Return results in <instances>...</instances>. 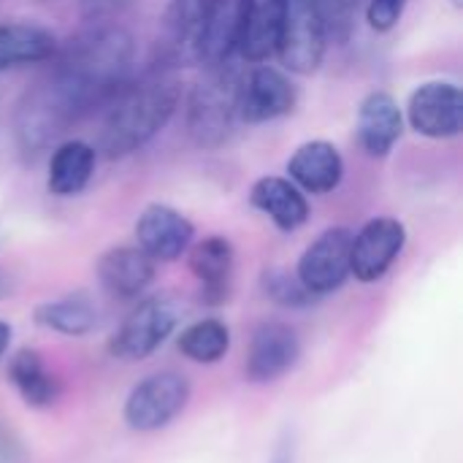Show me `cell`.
<instances>
[{
	"label": "cell",
	"instance_id": "1",
	"mask_svg": "<svg viewBox=\"0 0 463 463\" xmlns=\"http://www.w3.org/2000/svg\"><path fill=\"white\" fill-rule=\"evenodd\" d=\"M133 38L125 27L92 22L62 49L52 65L19 95L14 109V141L22 157H38L65 136L84 114L106 106L128 84Z\"/></svg>",
	"mask_w": 463,
	"mask_h": 463
},
{
	"label": "cell",
	"instance_id": "2",
	"mask_svg": "<svg viewBox=\"0 0 463 463\" xmlns=\"http://www.w3.org/2000/svg\"><path fill=\"white\" fill-rule=\"evenodd\" d=\"M182 100V81L174 65H157L138 81H128L109 103L98 149L109 160H119L149 144L174 117Z\"/></svg>",
	"mask_w": 463,
	"mask_h": 463
},
{
	"label": "cell",
	"instance_id": "3",
	"mask_svg": "<svg viewBox=\"0 0 463 463\" xmlns=\"http://www.w3.org/2000/svg\"><path fill=\"white\" fill-rule=\"evenodd\" d=\"M195 81L187 98V130L190 138L203 149L222 146L239 119V90L241 73L228 60L212 68Z\"/></svg>",
	"mask_w": 463,
	"mask_h": 463
},
{
	"label": "cell",
	"instance_id": "4",
	"mask_svg": "<svg viewBox=\"0 0 463 463\" xmlns=\"http://www.w3.org/2000/svg\"><path fill=\"white\" fill-rule=\"evenodd\" d=\"M328 46L326 22L312 0H288L282 35L277 43V54L282 65L293 73L309 76L320 68Z\"/></svg>",
	"mask_w": 463,
	"mask_h": 463
},
{
	"label": "cell",
	"instance_id": "5",
	"mask_svg": "<svg viewBox=\"0 0 463 463\" xmlns=\"http://www.w3.org/2000/svg\"><path fill=\"white\" fill-rule=\"evenodd\" d=\"M190 402V383L176 372H160L141 380L125 402V423L133 431L165 429Z\"/></svg>",
	"mask_w": 463,
	"mask_h": 463
},
{
	"label": "cell",
	"instance_id": "6",
	"mask_svg": "<svg viewBox=\"0 0 463 463\" xmlns=\"http://www.w3.org/2000/svg\"><path fill=\"white\" fill-rule=\"evenodd\" d=\"M179 309L171 298L155 296L141 301L114 334L109 350L119 361H141L149 358L176 328Z\"/></svg>",
	"mask_w": 463,
	"mask_h": 463
},
{
	"label": "cell",
	"instance_id": "7",
	"mask_svg": "<svg viewBox=\"0 0 463 463\" xmlns=\"http://www.w3.org/2000/svg\"><path fill=\"white\" fill-rule=\"evenodd\" d=\"M350 247L353 231L328 228L323 231L301 255L296 277L312 296H326L339 290L350 277Z\"/></svg>",
	"mask_w": 463,
	"mask_h": 463
},
{
	"label": "cell",
	"instance_id": "8",
	"mask_svg": "<svg viewBox=\"0 0 463 463\" xmlns=\"http://www.w3.org/2000/svg\"><path fill=\"white\" fill-rule=\"evenodd\" d=\"M407 119L412 130L426 138H453L463 128V95L453 81H423L407 100Z\"/></svg>",
	"mask_w": 463,
	"mask_h": 463
},
{
	"label": "cell",
	"instance_id": "9",
	"mask_svg": "<svg viewBox=\"0 0 463 463\" xmlns=\"http://www.w3.org/2000/svg\"><path fill=\"white\" fill-rule=\"evenodd\" d=\"M407 244V228L396 217H374L358 233L350 247V274L358 282H377L388 274L393 260Z\"/></svg>",
	"mask_w": 463,
	"mask_h": 463
},
{
	"label": "cell",
	"instance_id": "10",
	"mask_svg": "<svg viewBox=\"0 0 463 463\" xmlns=\"http://www.w3.org/2000/svg\"><path fill=\"white\" fill-rule=\"evenodd\" d=\"M296 87L282 71L271 65H258L247 76H241L239 119L247 125L279 119L296 109Z\"/></svg>",
	"mask_w": 463,
	"mask_h": 463
},
{
	"label": "cell",
	"instance_id": "11",
	"mask_svg": "<svg viewBox=\"0 0 463 463\" xmlns=\"http://www.w3.org/2000/svg\"><path fill=\"white\" fill-rule=\"evenodd\" d=\"M193 236V222L168 203H149L136 220V241L155 263L182 258L190 250Z\"/></svg>",
	"mask_w": 463,
	"mask_h": 463
},
{
	"label": "cell",
	"instance_id": "12",
	"mask_svg": "<svg viewBox=\"0 0 463 463\" xmlns=\"http://www.w3.org/2000/svg\"><path fill=\"white\" fill-rule=\"evenodd\" d=\"M301 358L298 334L285 323H263L252 334L247 353V377L252 383H274L288 374Z\"/></svg>",
	"mask_w": 463,
	"mask_h": 463
},
{
	"label": "cell",
	"instance_id": "13",
	"mask_svg": "<svg viewBox=\"0 0 463 463\" xmlns=\"http://www.w3.org/2000/svg\"><path fill=\"white\" fill-rule=\"evenodd\" d=\"M244 8H247V0H209L203 24L195 41L193 62L212 68L233 57L239 46V35H241Z\"/></svg>",
	"mask_w": 463,
	"mask_h": 463
},
{
	"label": "cell",
	"instance_id": "14",
	"mask_svg": "<svg viewBox=\"0 0 463 463\" xmlns=\"http://www.w3.org/2000/svg\"><path fill=\"white\" fill-rule=\"evenodd\" d=\"M358 141L369 157H385L393 152L404 133V117L396 98L385 90H374L358 109Z\"/></svg>",
	"mask_w": 463,
	"mask_h": 463
},
{
	"label": "cell",
	"instance_id": "15",
	"mask_svg": "<svg viewBox=\"0 0 463 463\" xmlns=\"http://www.w3.org/2000/svg\"><path fill=\"white\" fill-rule=\"evenodd\" d=\"M288 174L298 190H307L312 195H326L342 184L345 160L331 141L315 138L293 152V157L288 160Z\"/></svg>",
	"mask_w": 463,
	"mask_h": 463
},
{
	"label": "cell",
	"instance_id": "16",
	"mask_svg": "<svg viewBox=\"0 0 463 463\" xmlns=\"http://www.w3.org/2000/svg\"><path fill=\"white\" fill-rule=\"evenodd\" d=\"M187 263L195 279L201 282V298L212 307L225 304L233 282V244L225 236H206L203 241L187 250Z\"/></svg>",
	"mask_w": 463,
	"mask_h": 463
},
{
	"label": "cell",
	"instance_id": "17",
	"mask_svg": "<svg viewBox=\"0 0 463 463\" xmlns=\"http://www.w3.org/2000/svg\"><path fill=\"white\" fill-rule=\"evenodd\" d=\"M288 0H247L236 52L247 62H266L279 43Z\"/></svg>",
	"mask_w": 463,
	"mask_h": 463
},
{
	"label": "cell",
	"instance_id": "18",
	"mask_svg": "<svg viewBox=\"0 0 463 463\" xmlns=\"http://www.w3.org/2000/svg\"><path fill=\"white\" fill-rule=\"evenodd\" d=\"M100 285L117 298H136L155 279V260L141 247H114L98 260Z\"/></svg>",
	"mask_w": 463,
	"mask_h": 463
},
{
	"label": "cell",
	"instance_id": "19",
	"mask_svg": "<svg viewBox=\"0 0 463 463\" xmlns=\"http://www.w3.org/2000/svg\"><path fill=\"white\" fill-rule=\"evenodd\" d=\"M250 203L285 233L298 231L309 220L304 190H298L285 176H260L250 190Z\"/></svg>",
	"mask_w": 463,
	"mask_h": 463
},
{
	"label": "cell",
	"instance_id": "20",
	"mask_svg": "<svg viewBox=\"0 0 463 463\" xmlns=\"http://www.w3.org/2000/svg\"><path fill=\"white\" fill-rule=\"evenodd\" d=\"M60 49L52 30L35 22H8L0 24V73L8 68L38 65L54 57Z\"/></svg>",
	"mask_w": 463,
	"mask_h": 463
},
{
	"label": "cell",
	"instance_id": "21",
	"mask_svg": "<svg viewBox=\"0 0 463 463\" xmlns=\"http://www.w3.org/2000/svg\"><path fill=\"white\" fill-rule=\"evenodd\" d=\"M95 163H98V152L92 144L81 141V138H68L62 141L49 160V193L60 195V198H71L79 195L92 174H95Z\"/></svg>",
	"mask_w": 463,
	"mask_h": 463
},
{
	"label": "cell",
	"instance_id": "22",
	"mask_svg": "<svg viewBox=\"0 0 463 463\" xmlns=\"http://www.w3.org/2000/svg\"><path fill=\"white\" fill-rule=\"evenodd\" d=\"M8 377L24 404L30 407H49L57 399V380L46 372L41 355L35 350H19L8 364Z\"/></svg>",
	"mask_w": 463,
	"mask_h": 463
},
{
	"label": "cell",
	"instance_id": "23",
	"mask_svg": "<svg viewBox=\"0 0 463 463\" xmlns=\"http://www.w3.org/2000/svg\"><path fill=\"white\" fill-rule=\"evenodd\" d=\"M35 323L65 336H84L98 326V309L84 296H65L35 307Z\"/></svg>",
	"mask_w": 463,
	"mask_h": 463
},
{
	"label": "cell",
	"instance_id": "24",
	"mask_svg": "<svg viewBox=\"0 0 463 463\" xmlns=\"http://www.w3.org/2000/svg\"><path fill=\"white\" fill-rule=\"evenodd\" d=\"M209 0H171L165 11V33L176 62H193L195 41L206 16Z\"/></svg>",
	"mask_w": 463,
	"mask_h": 463
},
{
	"label": "cell",
	"instance_id": "25",
	"mask_svg": "<svg viewBox=\"0 0 463 463\" xmlns=\"http://www.w3.org/2000/svg\"><path fill=\"white\" fill-rule=\"evenodd\" d=\"M228 347H231V334H228L225 323H220L214 317L193 323L179 336L182 355H187L195 364H217L220 358H225Z\"/></svg>",
	"mask_w": 463,
	"mask_h": 463
},
{
	"label": "cell",
	"instance_id": "26",
	"mask_svg": "<svg viewBox=\"0 0 463 463\" xmlns=\"http://www.w3.org/2000/svg\"><path fill=\"white\" fill-rule=\"evenodd\" d=\"M263 290L282 307H309L315 301V296L298 282V277H290L285 269H269L263 274Z\"/></svg>",
	"mask_w": 463,
	"mask_h": 463
},
{
	"label": "cell",
	"instance_id": "27",
	"mask_svg": "<svg viewBox=\"0 0 463 463\" xmlns=\"http://www.w3.org/2000/svg\"><path fill=\"white\" fill-rule=\"evenodd\" d=\"M407 0H366V19L377 33H388L399 24Z\"/></svg>",
	"mask_w": 463,
	"mask_h": 463
},
{
	"label": "cell",
	"instance_id": "28",
	"mask_svg": "<svg viewBox=\"0 0 463 463\" xmlns=\"http://www.w3.org/2000/svg\"><path fill=\"white\" fill-rule=\"evenodd\" d=\"M312 3L317 5L320 16H323V22H326L328 38H334V41H347L350 30L342 24V19H339V14H336V0H312Z\"/></svg>",
	"mask_w": 463,
	"mask_h": 463
},
{
	"label": "cell",
	"instance_id": "29",
	"mask_svg": "<svg viewBox=\"0 0 463 463\" xmlns=\"http://www.w3.org/2000/svg\"><path fill=\"white\" fill-rule=\"evenodd\" d=\"M133 0H84L81 8H84V16L92 19V22H106L109 16L119 14L122 8H128Z\"/></svg>",
	"mask_w": 463,
	"mask_h": 463
},
{
	"label": "cell",
	"instance_id": "30",
	"mask_svg": "<svg viewBox=\"0 0 463 463\" xmlns=\"http://www.w3.org/2000/svg\"><path fill=\"white\" fill-rule=\"evenodd\" d=\"M271 463H293V442L290 439H282L279 448L274 450Z\"/></svg>",
	"mask_w": 463,
	"mask_h": 463
},
{
	"label": "cell",
	"instance_id": "31",
	"mask_svg": "<svg viewBox=\"0 0 463 463\" xmlns=\"http://www.w3.org/2000/svg\"><path fill=\"white\" fill-rule=\"evenodd\" d=\"M8 342H11V328H8V323L0 320V358H3L5 350H8Z\"/></svg>",
	"mask_w": 463,
	"mask_h": 463
},
{
	"label": "cell",
	"instance_id": "32",
	"mask_svg": "<svg viewBox=\"0 0 463 463\" xmlns=\"http://www.w3.org/2000/svg\"><path fill=\"white\" fill-rule=\"evenodd\" d=\"M11 288H14V282H11V277H8L5 271H0V298H5V296H11Z\"/></svg>",
	"mask_w": 463,
	"mask_h": 463
},
{
	"label": "cell",
	"instance_id": "33",
	"mask_svg": "<svg viewBox=\"0 0 463 463\" xmlns=\"http://www.w3.org/2000/svg\"><path fill=\"white\" fill-rule=\"evenodd\" d=\"M453 5H456V8H461V5H463V0H453Z\"/></svg>",
	"mask_w": 463,
	"mask_h": 463
}]
</instances>
